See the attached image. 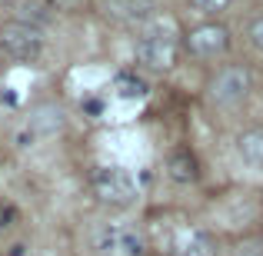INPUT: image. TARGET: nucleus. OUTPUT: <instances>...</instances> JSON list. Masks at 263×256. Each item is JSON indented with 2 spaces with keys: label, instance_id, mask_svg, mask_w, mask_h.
<instances>
[{
  "label": "nucleus",
  "instance_id": "nucleus-1",
  "mask_svg": "<svg viewBox=\"0 0 263 256\" xmlns=\"http://www.w3.org/2000/svg\"><path fill=\"white\" fill-rule=\"evenodd\" d=\"M183 47V37L177 33L174 24L167 20H154L150 27H143L134 40V60L137 67L154 73H167L170 67L177 64V53Z\"/></svg>",
  "mask_w": 263,
  "mask_h": 256
},
{
  "label": "nucleus",
  "instance_id": "nucleus-2",
  "mask_svg": "<svg viewBox=\"0 0 263 256\" xmlns=\"http://www.w3.org/2000/svg\"><path fill=\"white\" fill-rule=\"evenodd\" d=\"M90 190L110 210H127L140 196V183L127 167H114V163H100L90 170Z\"/></svg>",
  "mask_w": 263,
  "mask_h": 256
},
{
  "label": "nucleus",
  "instance_id": "nucleus-3",
  "mask_svg": "<svg viewBox=\"0 0 263 256\" xmlns=\"http://www.w3.org/2000/svg\"><path fill=\"white\" fill-rule=\"evenodd\" d=\"M44 30L33 20L24 17H10L0 24V53L13 64H37L44 57Z\"/></svg>",
  "mask_w": 263,
  "mask_h": 256
},
{
  "label": "nucleus",
  "instance_id": "nucleus-4",
  "mask_svg": "<svg viewBox=\"0 0 263 256\" xmlns=\"http://www.w3.org/2000/svg\"><path fill=\"white\" fill-rule=\"evenodd\" d=\"M253 90V70L243 64H227L206 80V100L217 110H233L250 96Z\"/></svg>",
  "mask_w": 263,
  "mask_h": 256
},
{
  "label": "nucleus",
  "instance_id": "nucleus-5",
  "mask_svg": "<svg viewBox=\"0 0 263 256\" xmlns=\"http://www.w3.org/2000/svg\"><path fill=\"white\" fill-rule=\"evenodd\" d=\"M230 44H233L230 27L220 24V20H203V24L190 27L183 33V50L193 60H217L230 50Z\"/></svg>",
  "mask_w": 263,
  "mask_h": 256
},
{
  "label": "nucleus",
  "instance_id": "nucleus-6",
  "mask_svg": "<svg viewBox=\"0 0 263 256\" xmlns=\"http://www.w3.org/2000/svg\"><path fill=\"white\" fill-rule=\"evenodd\" d=\"M100 10L103 17L117 20V24H127V27H150L157 20V10L160 4L157 0H100Z\"/></svg>",
  "mask_w": 263,
  "mask_h": 256
},
{
  "label": "nucleus",
  "instance_id": "nucleus-7",
  "mask_svg": "<svg viewBox=\"0 0 263 256\" xmlns=\"http://www.w3.org/2000/svg\"><path fill=\"white\" fill-rule=\"evenodd\" d=\"M97 250L103 256H140L143 253V240L134 226L123 223H110L97 233Z\"/></svg>",
  "mask_w": 263,
  "mask_h": 256
},
{
  "label": "nucleus",
  "instance_id": "nucleus-8",
  "mask_svg": "<svg viewBox=\"0 0 263 256\" xmlns=\"http://www.w3.org/2000/svg\"><path fill=\"white\" fill-rule=\"evenodd\" d=\"M233 150H237V160L243 163L247 170L263 173V127L240 130L237 140H233Z\"/></svg>",
  "mask_w": 263,
  "mask_h": 256
},
{
  "label": "nucleus",
  "instance_id": "nucleus-9",
  "mask_svg": "<svg viewBox=\"0 0 263 256\" xmlns=\"http://www.w3.org/2000/svg\"><path fill=\"white\" fill-rule=\"evenodd\" d=\"M170 256H220V246L213 240V233L206 230H186L177 237Z\"/></svg>",
  "mask_w": 263,
  "mask_h": 256
},
{
  "label": "nucleus",
  "instance_id": "nucleus-10",
  "mask_svg": "<svg viewBox=\"0 0 263 256\" xmlns=\"http://www.w3.org/2000/svg\"><path fill=\"white\" fill-rule=\"evenodd\" d=\"M64 123H67V116L57 103H40L30 113V120H27V130H30V136H53L64 130Z\"/></svg>",
  "mask_w": 263,
  "mask_h": 256
},
{
  "label": "nucleus",
  "instance_id": "nucleus-11",
  "mask_svg": "<svg viewBox=\"0 0 263 256\" xmlns=\"http://www.w3.org/2000/svg\"><path fill=\"white\" fill-rule=\"evenodd\" d=\"M167 176L174 183H197L200 180V163L190 150H174L167 156Z\"/></svg>",
  "mask_w": 263,
  "mask_h": 256
},
{
  "label": "nucleus",
  "instance_id": "nucleus-12",
  "mask_svg": "<svg viewBox=\"0 0 263 256\" xmlns=\"http://www.w3.org/2000/svg\"><path fill=\"white\" fill-rule=\"evenodd\" d=\"M110 93L114 96H120V100H147V93H150V87H147V80L143 77H137V73H117L114 77V87H110Z\"/></svg>",
  "mask_w": 263,
  "mask_h": 256
},
{
  "label": "nucleus",
  "instance_id": "nucleus-13",
  "mask_svg": "<svg viewBox=\"0 0 263 256\" xmlns=\"http://www.w3.org/2000/svg\"><path fill=\"white\" fill-rule=\"evenodd\" d=\"M243 33H247V44H250L257 53H263V10H257L250 20H247Z\"/></svg>",
  "mask_w": 263,
  "mask_h": 256
},
{
  "label": "nucleus",
  "instance_id": "nucleus-14",
  "mask_svg": "<svg viewBox=\"0 0 263 256\" xmlns=\"http://www.w3.org/2000/svg\"><path fill=\"white\" fill-rule=\"evenodd\" d=\"M190 7L197 13H203V17L217 20L223 10H230V7H233V0H190Z\"/></svg>",
  "mask_w": 263,
  "mask_h": 256
},
{
  "label": "nucleus",
  "instance_id": "nucleus-15",
  "mask_svg": "<svg viewBox=\"0 0 263 256\" xmlns=\"http://www.w3.org/2000/svg\"><path fill=\"white\" fill-rule=\"evenodd\" d=\"M230 256H263V240H260V237L240 240V243L230 250Z\"/></svg>",
  "mask_w": 263,
  "mask_h": 256
},
{
  "label": "nucleus",
  "instance_id": "nucleus-16",
  "mask_svg": "<svg viewBox=\"0 0 263 256\" xmlns=\"http://www.w3.org/2000/svg\"><path fill=\"white\" fill-rule=\"evenodd\" d=\"M13 4H20V0H0V7H13Z\"/></svg>",
  "mask_w": 263,
  "mask_h": 256
}]
</instances>
